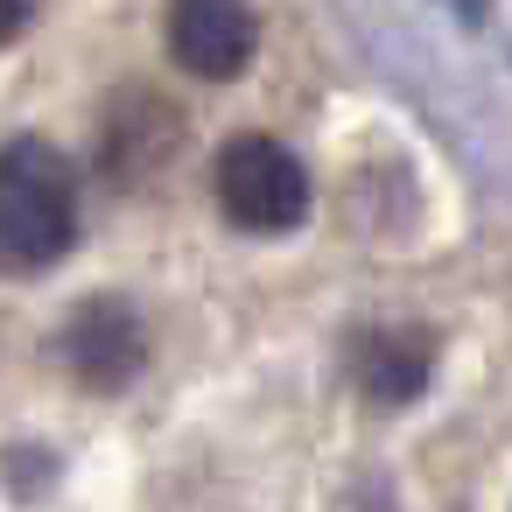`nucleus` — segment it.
<instances>
[{
	"mask_svg": "<svg viewBox=\"0 0 512 512\" xmlns=\"http://www.w3.org/2000/svg\"><path fill=\"white\" fill-rule=\"evenodd\" d=\"M169 50L190 78H239L260 50V22L246 0H169Z\"/></svg>",
	"mask_w": 512,
	"mask_h": 512,
	"instance_id": "obj_3",
	"label": "nucleus"
},
{
	"mask_svg": "<svg viewBox=\"0 0 512 512\" xmlns=\"http://www.w3.org/2000/svg\"><path fill=\"white\" fill-rule=\"evenodd\" d=\"M351 379L379 407H400V400H414L428 386V344L414 330H365L351 344Z\"/></svg>",
	"mask_w": 512,
	"mask_h": 512,
	"instance_id": "obj_5",
	"label": "nucleus"
},
{
	"mask_svg": "<svg viewBox=\"0 0 512 512\" xmlns=\"http://www.w3.org/2000/svg\"><path fill=\"white\" fill-rule=\"evenodd\" d=\"M64 365L99 386V393H120L134 372H141V316L127 302H85L71 323H64Z\"/></svg>",
	"mask_w": 512,
	"mask_h": 512,
	"instance_id": "obj_4",
	"label": "nucleus"
},
{
	"mask_svg": "<svg viewBox=\"0 0 512 512\" xmlns=\"http://www.w3.org/2000/svg\"><path fill=\"white\" fill-rule=\"evenodd\" d=\"M78 246V183L50 141L0 148V267L36 274Z\"/></svg>",
	"mask_w": 512,
	"mask_h": 512,
	"instance_id": "obj_1",
	"label": "nucleus"
},
{
	"mask_svg": "<svg viewBox=\"0 0 512 512\" xmlns=\"http://www.w3.org/2000/svg\"><path fill=\"white\" fill-rule=\"evenodd\" d=\"M29 8H36V0H0V43H8V36H22Z\"/></svg>",
	"mask_w": 512,
	"mask_h": 512,
	"instance_id": "obj_6",
	"label": "nucleus"
},
{
	"mask_svg": "<svg viewBox=\"0 0 512 512\" xmlns=\"http://www.w3.org/2000/svg\"><path fill=\"white\" fill-rule=\"evenodd\" d=\"M218 211L246 232H288L309 211V169L267 141V134H239L218 155Z\"/></svg>",
	"mask_w": 512,
	"mask_h": 512,
	"instance_id": "obj_2",
	"label": "nucleus"
}]
</instances>
